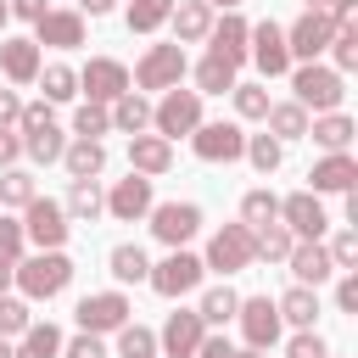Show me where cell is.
Segmentation results:
<instances>
[{
	"label": "cell",
	"instance_id": "cell-1",
	"mask_svg": "<svg viewBox=\"0 0 358 358\" xmlns=\"http://www.w3.org/2000/svg\"><path fill=\"white\" fill-rule=\"evenodd\" d=\"M67 285H73V257H67V252H34V257L17 263V291H22L28 302H50V296H62Z\"/></svg>",
	"mask_w": 358,
	"mask_h": 358
},
{
	"label": "cell",
	"instance_id": "cell-2",
	"mask_svg": "<svg viewBox=\"0 0 358 358\" xmlns=\"http://www.w3.org/2000/svg\"><path fill=\"white\" fill-rule=\"evenodd\" d=\"M291 90H296V106L308 112H341V95H347V78L336 73V67H324V62H302V67H291Z\"/></svg>",
	"mask_w": 358,
	"mask_h": 358
},
{
	"label": "cell",
	"instance_id": "cell-3",
	"mask_svg": "<svg viewBox=\"0 0 358 358\" xmlns=\"http://www.w3.org/2000/svg\"><path fill=\"white\" fill-rule=\"evenodd\" d=\"M151 129L173 145L179 134H196L201 129V95L196 90H162V101L151 106Z\"/></svg>",
	"mask_w": 358,
	"mask_h": 358
},
{
	"label": "cell",
	"instance_id": "cell-4",
	"mask_svg": "<svg viewBox=\"0 0 358 358\" xmlns=\"http://www.w3.org/2000/svg\"><path fill=\"white\" fill-rule=\"evenodd\" d=\"M67 229H73V218H67V207H62V201H50V196H34V201L22 207V235H28L39 252H62Z\"/></svg>",
	"mask_w": 358,
	"mask_h": 358
},
{
	"label": "cell",
	"instance_id": "cell-5",
	"mask_svg": "<svg viewBox=\"0 0 358 358\" xmlns=\"http://www.w3.org/2000/svg\"><path fill=\"white\" fill-rule=\"evenodd\" d=\"M201 274H207V268H201V257L179 246V252H168L162 263H151V274H145V280H151V291H157V296L179 302V296H190V291L201 285Z\"/></svg>",
	"mask_w": 358,
	"mask_h": 358
},
{
	"label": "cell",
	"instance_id": "cell-6",
	"mask_svg": "<svg viewBox=\"0 0 358 358\" xmlns=\"http://www.w3.org/2000/svg\"><path fill=\"white\" fill-rule=\"evenodd\" d=\"M252 263H257V252H252V229H246V224H224V229H213L201 268H218V274H241V268H252Z\"/></svg>",
	"mask_w": 358,
	"mask_h": 358
},
{
	"label": "cell",
	"instance_id": "cell-7",
	"mask_svg": "<svg viewBox=\"0 0 358 358\" xmlns=\"http://www.w3.org/2000/svg\"><path fill=\"white\" fill-rule=\"evenodd\" d=\"M129 296L123 291H90L84 302H78V330L84 336H117L123 324H129Z\"/></svg>",
	"mask_w": 358,
	"mask_h": 358
},
{
	"label": "cell",
	"instance_id": "cell-8",
	"mask_svg": "<svg viewBox=\"0 0 358 358\" xmlns=\"http://www.w3.org/2000/svg\"><path fill=\"white\" fill-rule=\"evenodd\" d=\"M185 67H190V62H185V45H151L129 78H134L140 90H179Z\"/></svg>",
	"mask_w": 358,
	"mask_h": 358
},
{
	"label": "cell",
	"instance_id": "cell-9",
	"mask_svg": "<svg viewBox=\"0 0 358 358\" xmlns=\"http://www.w3.org/2000/svg\"><path fill=\"white\" fill-rule=\"evenodd\" d=\"M235 324H241V336H246L252 352H268L280 341V308H274V296H241Z\"/></svg>",
	"mask_w": 358,
	"mask_h": 358
},
{
	"label": "cell",
	"instance_id": "cell-10",
	"mask_svg": "<svg viewBox=\"0 0 358 358\" xmlns=\"http://www.w3.org/2000/svg\"><path fill=\"white\" fill-rule=\"evenodd\" d=\"M78 90H90V101H95V106H112L117 95H129V90H134V78H129V67H123V62H112V56H90V62H84V73H78Z\"/></svg>",
	"mask_w": 358,
	"mask_h": 358
},
{
	"label": "cell",
	"instance_id": "cell-11",
	"mask_svg": "<svg viewBox=\"0 0 358 358\" xmlns=\"http://www.w3.org/2000/svg\"><path fill=\"white\" fill-rule=\"evenodd\" d=\"M330 34H336V22H330L324 11H302V17L285 28V50H291V62H319V56L330 50Z\"/></svg>",
	"mask_w": 358,
	"mask_h": 358
},
{
	"label": "cell",
	"instance_id": "cell-12",
	"mask_svg": "<svg viewBox=\"0 0 358 358\" xmlns=\"http://www.w3.org/2000/svg\"><path fill=\"white\" fill-rule=\"evenodd\" d=\"M145 218H151V235H157L162 246H173V252L201 229V207H196V201H162V207H151Z\"/></svg>",
	"mask_w": 358,
	"mask_h": 358
},
{
	"label": "cell",
	"instance_id": "cell-13",
	"mask_svg": "<svg viewBox=\"0 0 358 358\" xmlns=\"http://www.w3.org/2000/svg\"><path fill=\"white\" fill-rule=\"evenodd\" d=\"M246 56L257 62V73H263V78H280V73H291L285 28H280V22H257V28L246 34Z\"/></svg>",
	"mask_w": 358,
	"mask_h": 358
},
{
	"label": "cell",
	"instance_id": "cell-14",
	"mask_svg": "<svg viewBox=\"0 0 358 358\" xmlns=\"http://www.w3.org/2000/svg\"><path fill=\"white\" fill-rule=\"evenodd\" d=\"M280 224H285L296 241H319V235L330 229V213H324V201H319L313 190H296V196L280 201Z\"/></svg>",
	"mask_w": 358,
	"mask_h": 358
},
{
	"label": "cell",
	"instance_id": "cell-15",
	"mask_svg": "<svg viewBox=\"0 0 358 358\" xmlns=\"http://www.w3.org/2000/svg\"><path fill=\"white\" fill-rule=\"evenodd\" d=\"M190 145H196L201 162H241L246 134H241V123H201V129L190 134Z\"/></svg>",
	"mask_w": 358,
	"mask_h": 358
},
{
	"label": "cell",
	"instance_id": "cell-16",
	"mask_svg": "<svg viewBox=\"0 0 358 358\" xmlns=\"http://www.w3.org/2000/svg\"><path fill=\"white\" fill-rule=\"evenodd\" d=\"M201 336H207V324H201V313H196V308H179V313H168V324H162V336H157V347H162L168 358H196V347H201Z\"/></svg>",
	"mask_w": 358,
	"mask_h": 358
},
{
	"label": "cell",
	"instance_id": "cell-17",
	"mask_svg": "<svg viewBox=\"0 0 358 358\" xmlns=\"http://www.w3.org/2000/svg\"><path fill=\"white\" fill-rule=\"evenodd\" d=\"M34 45H50V50H78L84 45V17L78 11H45L39 22H34Z\"/></svg>",
	"mask_w": 358,
	"mask_h": 358
},
{
	"label": "cell",
	"instance_id": "cell-18",
	"mask_svg": "<svg viewBox=\"0 0 358 358\" xmlns=\"http://www.w3.org/2000/svg\"><path fill=\"white\" fill-rule=\"evenodd\" d=\"M308 179H313V196H324V190H358V162H352V151H324L313 168H308Z\"/></svg>",
	"mask_w": 358,
	"mask_h": 358
},
{
	"label": "cell",
	"instance_id": "cell-19",
	"mask_svg": "<svg viewBox=\"0 0 358 358\" xmlns=\"http://www.w3.org/2000/svg\"><path fill=\"white\" fill-rule=\"evenodd\" d=\"M151 207H157V201H151V179H140V173L117 179L112 196H106V213H112L117 224H134V218H145Z\"/></svg>",
	"mask_w": 358,
	"mask_h": 358
},
{
	"label": "cell",
	"instance_id": "cell-20",
	"mask_svg": "<svg viewBox=\"0 0 358 358\" xmlns=\"http://www.w3.org/2000/svg\"><path fill=\"white\" fill-rule=\"evenodd\" d=\"M168 168H173V145H168L162 134H129V173L157 179V173H168Z\"/></svg>",
	"mask_w": 358,
	"mask_h": 358
},
{
	"label": "cell",
	"instance_id": "cell-21",
	"mask_svg": "<svg viewBox=\"0 0 358 358\" xmlns=\"http://www.w3.org/2000/svg\"><path fill=\"white\" fill-rule=\"evenodd\" d=\"M246 34H252V22L235 17V11H224V17H213L207 45H213V56H224L229 67H241V62H246Z\"/></svg>",
	"mask_w": 358,
	"mask_h": 358
},
{
	"label": "cell",
	"instance_id": "cell-22",
	"mask_svg": "<svg viewBox=\"0 0 358 358\" xmlns=\"http://www.w3.org/2000/svg\"><path fill=\"white\" fill-rule=\"evenodd\" d=\"M285 263H291V274H296V285H308V291H319V285H324V280L336 274V263H330V252H324L319 241H296Z\"/></svg>",
	"mask_w": 358,
	"mask_h": 358
},
{
	"label": "cell",
	"instance_id": "cell-23",
	"mask_svg": "<svg viewBox=\"0 0 358 358\" xmlns=\"http://www.w3.org/2000/svg\"><path fill=\"white\" fill-rule=\"evenodd\" d=\"M173 45H201L213 34V6L207 0H173Z\"/></svg>",
	"mask_w": 358,
	"mask_h": 358
},
{
	"label": "cell",
	"instance_id": "cell-24",
	"mask_svg": "<svg viewBox=\"0 0 358 358\" xmlns=\"http://www.w3.org/2000/svg\"><path fill=\"white\" fill-rule=\"evenodd\" d=\"M39 45L34 39H0V73L11 78V84H34L39 78Z\"/></svg>",
	"mask_w": 358,
	"mask_h": 358
},
{
	"label": "cell",
	"instance_id": "cell-25",
	"mask_svg": "<svg viewBox=\"0 0 358 358\" xmlns=\"http://www.w3.org/2000/svg\"><path fill=\"white\" fill-rule=\"evenodd\" d=\"M352 134H358V123H352L347 112H319V117L308 123V140H313V145H324V151H347V145H352Z\"/></svg>",
	"mask_w": 358,
	"mask_h": 358
},
{
	"label": "cell",
	"instance_id": "cell-26",
	"mask_svg": "<svg viewBox=\"0 0 358 358\" xmlns=\"http://www.w3.org/2000/svg\"><path fill=\"white\" fill-rule=\"evenodd\" d=\"M280 324H296V330H313V319H319V291H308V285H291L280 302Z\"/></svg>",
	"mask_w": 358,
	"mask_h": 358
},
{
	"label": "cell",
	"instance_id": "cell-27",
	"mask_svg": "<svg viewBox=\"0 0 358 358\" xmlns=\"http://www.w3.org/2000/svg\"><path fill=\"white\" fill-rule=\"evenodd\" d=\"M235 84H241V78H235V67H229L224 56L207 50V56L196 62V95H229Z\"/></svg>",
	"mask_w": 358,
	"mask_h": 358
},
{
	"label": "cell",
	"instance_id": "cell-28",
	"mask_svg": "<svg viewBox=\"0 0 358 358\" xmlns=\"http://www.w3.org/2000/svg\"><path fill=\"white\" fill-rule=\"evenodd\" d=\"M112 129H123V134H145V129H151V101H145L140 90L117 95V101H112Z\"/></svg>",
	"mask_w": 358,
	"mask_h": 358
},
{
	"label": "cell",
	"instance_id": "cell-29",
	"mask_svg": "<svg viewBox=\"0 0 358 358\" xmlns=\"http://www.w3.org/2000/svg\"><path fill=\"white\" fill-rule=\"evenodd\" d=\"M263 123H268V134H274L280 145H285V140H308V112H302L296 101H274Z\"/></svg>",
	"mask_w": 358,
	"mask_h": 358
},
{
	"label": "cell",
	"instance_id": "cell-30",
	"mask_svg": "<svg viewBox=\"0 0 358 358\" xmlns=\"http://www.w3.org/2000/svg\"><path fill=\"white\" fill-rule=\"evenodd\" d=\"M11 358H62V330L56 324H28L11 347Z\"/></svg>",
	"mask_w": 358,
	"mask_h": 358
},
{
	"label": "cell",
	"instance_id": "cell-31",
	"mask_svg": "<svg viewBox=\"0 0 358 358\" xmlns=\"http://www.w3.org/2000/svg\"><path fill=\"white\" fill-rule=\"evenodd\" d=\"M62 162H67L73 179H95V173L106 168V145H101V140H73V145L62 151Z\"/></svg>",
	"mask_w": 358,
	"mask_h": 358
},
{
	"label": "cell",
	"instance_id": "cell-32",
	"mask_svg": "<svg viewBox=\"0 0 358 358\" xmlns=\"http://www.w3.org/2000/svg\"><path fill=\"white\" fill-rule=\"evenodd\" d=\"M67 218H84V224H95L101 213H106V196H101V185L95 179H73V190H67Z\"/></svg>",
	"mask_w": 358,
	"mask_h": 358
},
{
	"label": "cell",
	"instance_id": "cell-33",
	"mask_svg": "<svg viewBox=\"0 0 358 358\" xmlns=\"http://www.w3.org/2000/svg\"><path fill=\"white\" fill-rule=\"evenodd\" d=\"M291 246H296V235H291L285 224H263V229H252V252H257L263 263H285Z\"/></svg>",
	"mask_w": 358,
	"mask_h": 358
},
{
	"label": "cell",
	"instance_id": "cell-34",
	"mask_svg": "<svg viewBox=\"0 0 358 358\" xmlns=\"http://www.w3.org/2000/svg\"><path fill=\"white\" fill-rule=\"evenodd\" d=\"M106 268H112V280H117V285H140V280L151 274V257H145L140 246H112Z\"/></svg>",
	"mask_w": 358,
	"mask_h": 358
},
{
	"label": "cell",
	"instance_id": "cell-35",
	"mask_svg": "<svg viewBox=\"0 0 358 358\" xmlns=\"http://www.w3.org/2000/svg\"><path fill=\"white\" fill-rule=\"evenodd\" d=\"M241 224H246V229L280 224V196H268V190H246V196H241Z\"/></svg>",
	"mask_w": 358,
	"mask_h": 358
},
{
	"label": "cell",
	"instance_id": "cell-36",
	"mask_svg": "<svg viewBox=\"0 0 358 358\" xmlns=\"http://www.w3.org/2000/svg\"><path fill=\"white\" fill-rule=\"evenodd\" d=\"M173 17V0H129V34H157Z\"/></svg>",
	"mask_w": 358,
	"mask_h": 358
},
{
	"label": "cell",
	"instance_id": "cell-37",
	"mask_svg": "<svg viewBox=\"0 0 358 358\" xmlns=\"http://www.w3.org/2000/svg\"><path fill=\"white\" fill-rule=\"evenodd\" d=\"M34 84L45 90V101H73V95H78V73H73V67H62V62L39 67V78H34Z\"/></svg>",
	"mask_w": 358,
	"mask_h": 358
},
{
	"label": "cell",
	"instance_id": "cell-38",
	"mask_svg": "<svg viewBox=\"0 0 358 358\" xmlns=\"http://www.w3.org/2000/svg\"><path fill=\"white\" fill-rule=\"evenodd\" d=\"M22 151H28L34 162H62V151H67V140H62V129H56V123H45V129H34V134H22Z\"/></svg>",
	"mask_w": 358,
	"mask_h": 358
},
{
	"label": "cell",
	"instance_id": "cell-39",
	"mask_svg": "<svg viewBox=\"0 0 358 358\" xmlns=\"http://www.w3.org/2000/svg\"><path fill=\"white\" fill-rule=\"evenodd\" d=\"M241 157H246L257 173H274V168L285 162V145H280L274 134H246V151H241Z\"/></svg>",
	"mask_w": 358,
	"mask_h": 358
},
{
	"label": "cell",
	"instance_id": "cell-40",
	"mask_svg": "<svg viewBox=\"0 0 358 358\" xmlns=\"http://www.w3.org/2000/svg\"><path fill=\"white\" fill-rule=\"evenodd\" d=\"M235 308H241V296H235L229 285H213V291L201 296V308H196V313H201V324H229V319H235Z\"/></svg>",
	"mask_w": 358,
	"mask_h": 358
},
{
	"label": "cell",
	"instance_id": "cell-41",
	"mask_svg": "<svg viewBox=\"0 0 358 358\" xmlns=\"http://www.w3.org/2000/svg\"><path fill=\"white\" fill-rule=\"evenodd\" d=\"M39 190H34V173L28 168H6L0 173V207H28Z\"/></svg>",
	"mask_w": 358,
	"mask_h": 358
},
{
	"label": "cell",
	"instance_id": "cell-42",
	"mask_svg": "<svg viewBox=\"0 0 358 358\" xmlns=\"http://www.w3.org/2000/svg\"><path fill=\"white\" fill-rule=\"evenodd\" d=\"M117 358H157V336L129 319V324L117 330Z\"/></svg>",
	"mask_w": 358,
	"mask_h": 358
},
{
	"label": "cell",
	"instance_id": "cell-43",
	"mask_svg": "<svg viewBox=\"0 0 358 358\" xmlns=\"http://www.w3.org/2000/svg\"><path fill=\"white\" fill-rule=\"evenodd\" d=\"M330 62H336V73H352L358 67V22H347V28L330 34Z\"/></svg>",
	"mask_w": 358,
	"mask_h": 358
},
{
	"label": "cell",
	"instance_id": "cell-44",
	"mask_svg": "<svg viewBox=\"0 0 358 358\" xmlns=\"http://www.w3.org/2000/svg\"><path fill=\"white\" fill-rule=\"evenodd\" d=\"M106 129H112V112H106V106H95V101H84V106L73 112V134H78V140H101Z\"/></svg>",
	"mask_w": 358,
	"mask_h": 358
},
{
	"label": "cell",
	"instance_id": "cell-45",
	"mask_svg": "<svg viewBox=\"0 0 358 358\" xmlns=\"http://www.w3.org/2000/svg\"><path fill=\"white\" fill-rule=\"evenodd\" d=\"M229 95H235V112H241V117H268V106H274L263 84H235Z\"/></svg>",
	"mask_w": 358,
	"mask_h": 358
},
{
	"label": "cell",
	"instance_id": "cell-46",
	"mask_svg": "<svg viewBox=\"0 0 358 358\" xmlns=\"http://www.w3.org/2000/svg\"><path fill=\"white\" fill-rule=\"evenodd\" d=\"M34 324V313H28V302L22 296H0V336L11 341V336H22Z\"/></svg>",
	"mask_w": 358,
	"mask_h": 358
},
{
	"label": "cell",
	"instance_id": "cell-47",
	"mask_svg": "<svg viewBox=\"0 0 358 358\" xmlns=\"http://www.w3.org/2000/svg\"><path fill=\"white\" fill-rule=\"evenodd\" d=\"M324 252H330L336 274H352V268H358V229H341V235H336V241H330Z\"/></svg>",
	"mask_w": 358,
	"mask_h": 358
},
{
	"label": "cell",
	"instance_id": "cell-48",
	"mask_svg": "<svg viewBox=\"0 0 358 358\" xmlns=\"http://www.w3.org/2000/svg\"><path fill=\"white\" fill-rule=\"evenodd\" d=\"M22 218H6L0 213V263H22Z\"/></svg>",
	"mask_w": 358,
	"mask_h": 358
},
{
	"label": "cell",
	"instance_id": "cell-49",
	"mask_svg": "<svg viewBox=\"0 0 358 358\" xmlns=\"http://www.w3.org/2000/svg\"><path fill=\"white\" fill-rule=\"evenodd\" d=\"M291 358H330V347H324V336L296 330V336H291Z\"/></svg>",
	"mask_w": 358,
	"mask_h": 358
},
{
	"label": "cell",
	"instance_id": "cell-50",
	"mask_svg": "<svg viewBox=\"0 0 358 358\" xmlns=\"http://www.w3.org/2000/svg\"><path fill=\"white\" fill-rule=\"evenodd\" d=\"M62 358H106V347H101V336H73V341H62Z\"/></svg>",
	"mask_w": 358,
	"mask_h": 358
},
{
	"label": "cell",
	"instance_id": "cell-51",
	"mask_svg": "<svg viewBox=\"0 0 358 358\" xmlns=\"http://www.w3.org/2000/svg\"><path fill=\"white\" fill-rule=\"evenodd\" d=\"M17 123H22V134H34V129L56 123V117H50V101H34V106H22V117H17Z\"/></svg>",
	"mask_w": 358,
	"mask_h": 358
},
{
	"label": "cell",
	"instance_id": "cell-52",
	"mask_svg": "<svg viewBox=\"0 0 358 358\" xmlns=\"http://www.w3.org/2000/svg\"><path fill=\"white\" fill-rule=\"evenodd\" d=\"M336 308L341 313H358V274H341L336 280Z\"/></svg>",
	"mask_w": 358,
	"mask_h": 358
},
{
	"label": "cell",
	"instance_id": "cell-53",
	"mask_svg": "<svg viewBox=\"0 0 358 358\" xmlns=\"http://www.w3.org/2000/svg\"><path fill=\"white\" fill-rule=\"evenodd\" d=\"M17 157H22V134L0 129V173H6V168H17Z\"/></svg>",
	"mask_w": 358,
	"mask_h": 358
},
{
	"label": "cell",
	"instance_id": "cell-54",
	"mask_svg": "<svg viewBox=\"0 0 358 358\" xmlns=\"http://www.w3.org/2000/svg\"><path fill=\"white\" fill-rule=\"evenodd\" d=\"M6 6H11V17H22V22H39V17L50 11L45 0H6Z\"/></svg>",
	"mask_w": 358,
	"mask_h": 358
},
{
	"label": "cell",
	"instance_id": "cell-55",
	"mask_svg": "<svg viewBox=\"0 0 358 358\" xmlns=\"http://www.w3.org/2000/svg\"><path fill=\"white\" fill-rule=\"evenodd\" d=\"M22 117V101H17V90H0V129H11Z\"/></svg>",
	"mask_w": 358,
	"mask_h": 358
},
{
	"label": "cell",
	"instance_id": "cell-56",
	"mask_svg": "<svg viewBox=\"0 0 358 358\" xmlns=\"http://www.w3.org/2000/svg\"><path fill=\"white\" fill-rule=\"evenodd\" d=\"M235 347L224 341V336H201V347H196V358H229Z\"/></svg>",
	"mask_w": 358,
	"mask_h": 358
},
{
	"label": "cell",
	"instance_id": "cell-57",
	"mask_svg": "<svg viewBox=\"0 0 358 358\" xmlns=\"http://www.w3.org/2000/svg\"><path fill=\"white\" fill-rule=\"evenodd\" d=\"M112 6H117V0H78V17H84V11H90V17H106Z\"/></svg>",
	"mask_w": 358,
	"mask_h": 358
},
{
	"label": "cell",
	"instance_id": "cell-58",
	"mask_svg": "<svg viewBox=\"0 0 358 358\" xmlns=\"http://www.w3.org/2000/svg\"><path fill=\"white\" fill-rule=\"evenodd\" d=\"M11 285H17V263H0V296H6Z\"/></svg>",
	"mask_w": 358,
	"mask_h": 358
},
{
	"label": "cell",
	"instance_id": "cell-59",
	"mask_svg": "<svg viewBox=\"0 0 358 358\" xmlns=\"http://www.w3.org/2000/svg\"><path fill=\"white\" fill-rule=\"evenodd\" d=\"M302 6H308V11H330L336 0H302Z\"/></svg>",
	"mask_w": 358,
	"mask_h": 358
},
{
	"label": "cell",
	"instance_id": "cell-60",
	"mask_svg": "<svg viewBox=\"0 0 358 358\" xmlns=\"http://www.w3.org/2000/svg\"><path fill=\"white\" fill-rule=\"evenodd\" d=\"M229 358H263V352H252V347H235V352H229Z\"/></svg>",
	"mask_w": 358,
	"mask_h": 358
},
{
	"label": "cell",
	"instance_id": "cell-61",
	"mask_svg": "<svg viewBox=\"0 0 358 358\" xmlns=\"http://www.w3.org/2000/svg\"><path fill=\"white\" fill-rule=\"evenodd\" d=\"M207 6H224V11H235V6H241V0H207Z\"/></svg>",
	"mask_w": 358,
	"mask_h": 358
},
{
	"label": "cell",
	"instance_id": "cell-62",
	"mask_svg": "<svg viewBox=\"0 0 358 358\" xmlns=\"http://www.w3.org/2000/svg\"><path fill=\"white\" fill-rule=\"evenodd\" d=\"M6 17H11V6H6V0H0V28H6Z\"/></svg>",
	"mask_w": 358,
	"mask_h": 358
},
{
	"label": "cell",
	"instance_id": "cell-63",
	"mask_svg": "<svg viewBox=\"0 0 358 358\" xmlns=\"http://www.w3.org/2000/svg\"><path fill=\"white\" fill-rule=\"evenodd\" d=\"M0 358H11V341H6V336H0Z\"/></svg>",
	"mask_w": 358,
	"mask_h": 358
}]
</instances>
